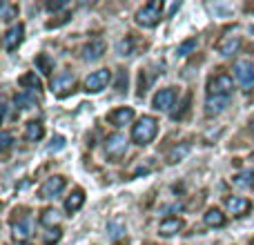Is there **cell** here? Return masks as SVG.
Wrapping results in <instances>:
<instances>
[{
  "instance_id": "cell-38",
  "label": "cell",
  "mask_w": 254,
  "mask_h": 245,
  "mask_svg": "<svg viewBox=\"0 0 254 245\" xmlns=\"http://www.w3.org/2000/svg\"><path fill=\"white\" fill-rule=\"evenodd\" d=\"M16 245H25V243H16Z\"/></svg>"
},
{
  "instance_id": "cell-2",
  "label": "cell",
  "mask_w": 254,
  "mask_h": 245,
  "mask_svg": "<svg viewBox=\"0 0 254 245\" xmlns=\"http://www.w3.org/2000/svg\"><path fill=\"white\" fill-rule=\"evenodd\" d=\"M163 18V2L161 0H152V2L143 4L136 11V25L140 27H156Z\"/></svg>"
},
{
  "instance_id": "cell-11",
  "label": "cell",
  "mask_w": 254,
  "mask_h": 245,
  "mask_svg": "<svg viewBox=\"0 0 254 245\" xmlns=\"http://www.w3.org/2000/svg\"><path fill=\"white\" fill-rule=\"evenodd\" d=\"M105 52H107L105 43H103L101 38H94V40H89V43L83 47V61H87V62H96V61H101L103 54H105Z\"/></svg>"
},
{
  "instance_id": "cell-20",
  "label": "cell",
  "mask_w": 254,
  "mask_h": 245,
  "mask_svg": "<svg viewBox=\"0 0 254 245\" xmlns=\"http://www.w3.org/2000/svg\"><path fill=\"white\" fill-rule=\"evenodd\" d=\"M45 136V127L40 121H29L25 125V140H29V143H36V140H40Z\"/></svg>"
},
{
  "instance_id": "cell-29",
  "label": "cell",
  "mask_w": 254,
  "mask_h": 245,
  "mask_svg": "<svg viewBox=\"0 0 254 245\" xmlns=\"http://www.w3.org/2000/svg\"><path fill=\"white\" fill-rule=\"evenodd\" d=\"M192 49H196V38H190V40H185L183 45H179V49H176V54L179 56H188Z\"/></svg>"
},
{
  "instance_id": "cell-36",
  "label": "cell",
  "mask_w": 254,
  "mask_h": 245,
  "mask_svg": "<svg viewBox=\"0 0 254 245\" xmlns=\"http://www.w3.org/2000/svg\"><path fill=\"white\" fill-rule=\"evenodd\" d=\"M250 131H252V136H254V119L250 121Z\"/></svg>"
},
{
  "instance_id": "cell-35",
  "label": "cell",
  "mask_w": 254,
  "mask_h": 245,
  "mask_svg": "<svg viewBox=\"0 0 254 245\" xmlns=\"http://www.w3.org/2000/svg\"><path fill=\"white\" fill-rule=\"evenodd\" d=\"M9 119V103H7V98L2 101V121H7Z\"/></svg>"
},
{
  "instance_id": "cell-25",
  "label": "cell",
  "mask_w": 254,
  "mask_h": 245,
  "mask_svg": "<svg viewBox=\"0 0 254 245\" xmlns=\"http://www.w3.org/2000/svg\"><path fill=\"white\" fill-rule=\"evenodd\" d=\"M36 67H38L40 74H52L54 71V61L47 56V54H38V56H36Z\"/></svg>"
},
{
  "instance_id": "cell-3",
  "label": "cell",
  "mask_w": 254,
  "mask_h": 245,
  "mask_svg": "<svg viewBox=\"0 0 254 245\" xmlns=\"http://www.w3.org/2000/svg\"><path fill=\"white\" fill-rule=\"evenodd\" d=\"M232 89H234L232 76H228L225 71H219V74L212 76L210 83H207V96H223V98H230V96H232Z\"/></svg>"
},
{
  "instance_id": "cell-23",
  "label": "cell",
  "mask_w": 254,
  "mask_h": 245,
  "mask_svg": "<svg viewBox=\"0 0 254 245\" xmlns=\"http://www.w3.org/2000/svg\"><path fill=\"white\" fill-rule=\"evenodd\" d=\"M40 223L45 225V228H54V225L61 223V214H58V210H54V207H47V210L40 212Z\"/></svg>"
},
{
  "instance_id": "cell-17",
  "label": "cell",
  "mask_w": 254,
  "mask_h": 245,
  "mask_svg": "<svg viewBox=\"0 0 254 245\" xmlns=\"http://www.w3.org/2000/svg\"><path fill=\"white\" fill-rule=\"evenodd\" d=\"M228 103H230V98H223V96H207V101H205V114H207V116H219L221 112H225Z\"/></svg>"
},
{
  "instance_id": "cell-9",
  "label": "cell",
  "mask_w": 254,
  "mask_h": 245,
  "mask_svg": "<svg viewBox=\"0 0 254 245\" xmlns=\"http://www.w3.org/2000/svg\"><path fill=\"white\" fill-rule=\"evenodd\" d=\"M74 83H76V76L71 71H63V74L52 78V92L58 94V96H65V94H69L74 89Z\"/></svg>"
},
{
  "instance_id": "cell-1",
  "label": "cell",
  "mask_w": 254,
  "mask_h": 245,
  "mask_svg": "<svg viewBox=\"0 0 254 245\" xmlns=\"http://www.w3.org/2000/svg\"><path fill=\"white\" fill-rule=\"evenodd\" d=\"M156 131H158V121L154 116H140L136 121V125L131 127V140L143 147V145H149L156 138Z\"/></svg>"
},
{
  "instance_id": "cell-16",
  "label": "cell",
  "mask_w": 254,
  "mask_h": 245,
  "mask_svg": "<svg viewBox=\"0 0 254 245\" xmlns=\"http://www.w3.org/2000/svg\"><path fill=\"white\" fill-rule=\"evenodd\" d=\"M183 219H179V216H167V219L161 221V225H158V232L163 234V237H174L176 232H181L183 230Z\"/></svg>"
},
{
  "instance_id": "cell-24",
  "label": "cell",
  "mask_w": 254,
  "mask_h": 245,
  "mask_svg": "<svg viewBox=\"0 0 254 245\" xmlns=\"http://www.w3.org/2000/svg\"><path fill=\"white\" fill-rule=\"evenodd\" d=\"M234 185L239 187H248V189H254V172L252 170H246L241 174L234 176Z\"/></svg>"
},
{
  "instance_id": "cell-33",
  "label": "cell",
  "mask_w": 254,
  "mask_h": 245,
  "mask_svg": "<svg viewBox=\"0 0 254 245\" xmlns=\"http://www.w3.org/2000/svg\"><path fill=\"white\" fill-rule=\"evenodd\" d=\"M65 7H67V0H56V2H54V0H49V2H47L49 11H61V9H65Z\"/></svg>"
},
{
  "instance_id": "cell-34",
  "label": "cell",
  "mask_w": 254,
  "mask_h": 245,
  "mask_svg": "<svg viewBox=\"0 0 254 245\" xmlns=\"http://www.w3.org/2000/svg\"><path fill=\"white\" fill-rule=\"evenodd\" d=\"M58 239H61V230H54V232H49V234H47V239H45V245L58 243Z\"/></svg>"
},
{
  "instance_id": "cell-22",
  "label": "cell",
  "mask_w": 254,
  "mask_h": 245,
  "mask_svg": "<svg viewBox=\"0 0 254 245\" xmlns=\"http://www.w3.org/2000/svg\"><path fill=\"white\" fill-rule=\"evenodd\" d=\"M225 223H228V219H225V214L221 210L212 207V210L205 212V225L207 228H223Z\"/></svg>"
},
{
  "instance_id": "cell-32",
  "label": "cell",
  "mask_w": 254,
  "mask_h": 245,
  "mask_svg": "<svg viewBox=\"0 0 254 245\" xmlns=\"http://www.w3.org/2000/svg\"><path fill=\"white\" fill-rule=\"evenodd\" d=\"M127 87V71L121 69L119 71V80H116V92H125Z\"/></svg>"
},
{
  "instance_id": "cell-4",
  "label": "cell",
  "mask_w": 254,
  "mask_h": 245,
  "mask_svg": "<svg viewBox=\"0 0 254 245\" xmlns=\"http://www.w3.org/2000/svg\"><path fill=\"white\" fill-rule=\"evenodd\" d=\"M232 71H234L237 83L241 85L246 92L254 89V65L248 61V58H239V61L232 65Z\"/></svg>"
},
{
  "instance_id": "cell-7",
  "label": "cell",
  "mask_w": 254,
  "mask_h": 245,
  "mask_svg": "<svg viewBox=\"0 0 254 245\" xmlns=\"http://www.w3.org/2000/svg\"><path fill=\"white\" fill-rule=\"evenodd\" d=\"M176 87H165V89H158L156 94H154V98H152V105H154V110H158V112H170L172 107H174V103H176Z\"/></svg>"
},
{
  "instance_id": "cell-12",
  "label": "cell",
  "mask_w": 254,
  "mask_h": 245,
  "mask_svg": "<svg viewBox=\"0 0 254 245\" xmlns=\"http://www.w3.org/2000/svg\"><path fill=\"white\" fill-rule=\"evenodd\" d=\"M225 207L232 216H246L252 210V203L243 196H228L225 198Z\"/></svg>"
},
{
  "instance_id": "cell-6",
  "label": "cell",
  "mask_w": 254,
  "mask_h": 245,
  "mask_svg": "<svg viewBox=\"0 0 254 245\" xmlns=\"http://www.w3.org/2000/svg\"><path fill=\"white\" fill-rule=\"evenodd\" d=\"M112 83V71L110 69H96L85 78V89L92 94H98Z\"/></svg>"
},
{
  "instance_id": "cell-30",
  "label": "cell",
  "mask_w": 254,
  "mask_h": 245,
  "mask_svg": "<svg viewBox=\"0 0 254 245\" xmlns=\"http://www.w3.org/2000/svg\"><path fill=\"white\" fill-rule=\"evenodd\" d=\"M149 83H152V78L147 76V71H140V76H138V96H143V94L147 92Z\"/></svg>"
},
{
  "instance_id": "cell-8",
  "label": "cell",
  "mask_w": 254,
  "mask_h": 245,
  "mask_svg": "<svg viewBox=\"0 0 254 245\" xmlns=\"http://www.w3.org/2000/svg\"><path fill=\"white\" fill-rule=\"evenodd\" d=\"M67 187V181L65 176H52L47 179L38 189V196L40 198H56L58 194H63V189Z\"/></svg>"
},
{
  "instance_id": "cell-28",
  "label": "cell",
  "mask_w": 254,
  "mask_h": 245,
  "mask_svg": "<svg viewBox=\"0 0 254 245\" xmlns=\"http://www.w3.org/2000/svg\"><path fill=\"white\" fill-rule=\"evenodd\" d=\"M11 145H13L11 131H2V134H0V149H2V154H7L9 149H11Z\"/></svg>"
},
{
  "instance_id": "cell-19",
  "label": "cell",
  "mask_w": 254,
  "mask_h": 245,
  "mask_svg": "<svg viewBox=\"0 0 254 245\" xmlns=\"http://www.w3.org/2000/svg\"><path fill=\"white\" fill-rule=\"evenodd\" d=\"M18 85L25 89H29V92H40L43 89V80L36 76V71H27V74H22L20 78H18Z\"/></svg>"
},
{
  "instance_id": "cell-26",
  "label": "cell",
  "mask_w": 254,
  "mask_h": 245,
  "mask_svg": "<svg viewBox=\"0 0 254 245\" xmlns=\"http://www.w3.org/2000/svg\"><path fill=\"white\" fill-rule=\"evenodd\" d=\"M116 49H119L121 56H134V38H131V36H125Z\"/></svg>"
},
{
  "instance_id": "cell-10",
  "label": "cell",
  "mask_w": 254,
  "mask_h": 245,
  "mask_svg": "<svg viewBox=\"0 0 254 245\" xmlns=\"http://www.w3.org/2000/svg\"><path fill=\"white\" fill-rule=\"evenodd\" d=\"M22 38H25V25H13L9 27L7 31H4L2 36V47L7 49V52H13V49H18V45L22 43Z\"/></svg>"
},
{
  "instance_id": "cell-27",
  "label": "cell",
  "mask_w": 254,
  "mask_h": 245,
  "mask_svg": "<svg viewBox=\"0 0 254 245\" xmlns=\"http://www.w3.org/2000/svg\"><path fill=\"white\" fill-rule=\"evenodd\" d=\"M16 16H18V4H11V2L4 0L2 2V20L9 22V20H13Z\"/></svg>"
},
{
  "instance_id": "cell-18",
  "label": "cell",
  "mask_w": 254,
  "mask_h": 245,
  "mask_svg": "<svg viewBox=\"0 0 254 245\" xmlns=\"http://www.w3.org/2000/svg\"><path fill=\"white\" fill-rule=\"evenodd\" d=\"M83 203H85V192L80 187H76L74 192L65 198V210L69 212V214H74V212H78L80 207H83Z\"/></svg>"
},
{
  "instance_id": "cell-37",
  "label": "cell",
  "mask_w": 254,
  "mask_h": 245,
  "mask_svg": "<svg viewBox=\"0 0 254 245\" xmlns=\"http://www.w3.org/2000/svg\"><path fill=\"white\" fill-rule=\"evenodd\" d=\"M250 245H254V239H252V241H250Z\"/></svg>"
},
{
  "instance_id": "cell-13",
  "label": "cell",
  "mask_w": 254,
  "mask_h": 245,
  "mask_svg": "<svg viewBox=\"0 0 254 245\" xmlns=\"http://www.w3.org/2000/svg\"><path fill=\"white\" fill-rule=\"evenodd\" d=\"M134 121V110L131 107H116L114 112L107 114V122L114 127H125Z\"/></svg>"
},
{
  "instance_id": "cell-31",
  "label": "cell",
  "mask_w": 254,
  "mask_h": 245,
  "mask_svg": "<svg viewBox=\"0 0 254 245\" xmlns=\"http://www.w3.org/2000/svg\"><path fill=\"white\" fill-rule=\"evenodd\" d=\"M34 98L27 96V94H20V96H16V105L22 107V110H29V107H34Z\"/></svg>"
},
{
  "instance_id": "cell-5",
  "label": "cell",
  "mask_w": 254,
  "mask_h": 245,
  "mask_svg": "<svg viewBox=\"0 0 254 245\" xmlns=\"http://www.w3.org/2000/svg\"><path fill=\"white\" fill-rule=\"evenodd\" d=\"M127 143H129V140H127L123 134H110L105 138V154L112 161H121L127 154Z\"/></svg>"
},
{
  "instance_id": "cell-14",
  "label": "cell",
  "mask_w": 254,
  "mask_h": 245,
  "mask_svg": "<svg viewBox=\"0 0 254 245\" xmlns=\"http://www.w3.org/2000/svg\"><path fill=\"white\" fill-rule=\"evenodd\" d=\"M216 49H219L221 56H234V54L241 49V36H223V38L219 40V45H216Z\"/></svg>"
},
{
  "instance_id": "cell-21",
  "label": "cell",
  "mask_w": 254,
  "mask_h": 245,
  "mask_svg": "<svg viewBox=\"0 0 254 245\" xmlns=\"http://www.w3.org/2000/svg\"><path fill=\"white\" fill-rule=\"evenodd\" d=\"M190 149H192V145H190V143L174 145V147H172L170 152H167V163H170V165H174V163L183 161V158L190 154Z\"/></svg>"
},
{
  "instance_id": "cell-15",
  "label": "cell",
  "mask_w": 254,
  "mask_h": 245,
  "mask_svg": "<svg viewBox=\"0 0 254 245\" xmlns=\"http://www.w3.org/2000/svg\"><path fill=\"white\" fill-rule=\"evenodd\" d=\"M11 230H13V239L18 243L25 241L31 237V219L29 216H22L20 221H11Z\"/></svg>"
}]
</instances>
